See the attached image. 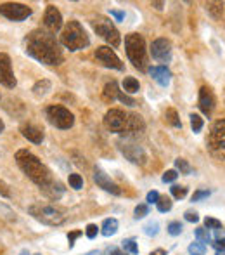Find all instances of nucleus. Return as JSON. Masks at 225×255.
I'll use <instances>...</instances> for the list:
<instances>
[{"label": "nucleus", "instance_id": "f257e3e1", "mask_svg": "<svg viewBox=\"0 0 225 255\" xmlns=\"http://www.w3.org/2000/svg\"><path fill=\"white\" fill-rule=\"evenodd\" d=\"M26 54L49 66H59L64 59L56 36L43 30H33L26 36Z\"/></svg>", "mask_w": 225, "mask_h": 255}, {"label": "nucleus", "instance_id": "f03ea898", "mask_svg": "<svg viewBox=\"0 0 225 255\" xmlns=\"http://www.w3.org/2000/svg\"><path fill=\"white\" fill-rule=\"evenodd\" d=\"M16 163H18L19 169H21L40 189H45L49 184H52L54 181H56L52 177V172L40 162L38 156L33 155L32 151L19 149L18 153H16Z\"/></svg>", "mask_w": 225, "mask_h": 255}, {"label": "nucleus", "instance_id": "7ed1b4c3", "mask_svg": "<svg viewBox=\"0 0 225 255\" xmlns=\"http://www.w3.org/2000/svg\"><path fill=\"white\" fill-rule=\"evenodd\" d=\"M104 125L111 132L125 134V136H137L146 129L142 116L133 115V113H125L122 109H109L104 115Z\"/></svg>", "mask_w": 225, "mask_h": 255}, {"label": "nucleus", "instance_id": "20e7f679", "mask_svg": "<svg viewBox=\"0 0 225 255\" xmlns=\"http://www.w3.org/2000/svg\"><path fill=\"white\" fill-rule=\"evenodd\" d=\"M61 45L75 52V50L87 49L90 45V38L78 21H68L61 32Z\"/></svg>", "mask_w": 225, "mask_h": 255}, {"label": "nucleus", "instance_id": "39448f33", "mask_svg": "<svg viewBox=\"0 0 225 255\" xmlns=\"http://www.w3.org/2000/svg\"><path fill=\"white\" fill-rule=\"evenodd\" d=\"M125 50L129 56L130 63L140 72L147 70V49H146V40L139 33H130L125 36Z\"/></svg>", "mask_w": 225, "mask_h": 255}, {"label": "nucleus", "instance_id": "423d86ee", "mask_svg": "<svg viewBox=\"0 0 225 255\" xmlns=\"http://www.w3.org/2000/svg\"><path fill=\"white\" fill-rule=\"evenodd\" d=\"M28 212L45 226H61L66 220V212L61 207L47 205V203H33L28 207Z\"/></svg>", "mask_w": 225, "mask_h": 255}, {"label": "nucleus", "instance_id": "0eeeda50", "mask_svg": "<svg viewBox=\"0 0 225 255\" xmlns=\"http://www.w3.org/2000/svg\"><path fill=\"white\" fill-rule=\"evenodd\" d=\"M208 149L218 160H225V120H217L208 134Z\"/></svg>", "mask_w": 225, "mask_h": 255}, {"label": "nucleus", "instance_id": "6e6552de", "mask_svg": "<svg viewBox=\"0 0 225 255\" xmlns=\"http://www.w3.org/2000/svg\"><path fill=\"white\" fill-rule=\"evenodd\" d=\"M90 25H92L94 32H96L102 40H106L111 47H115V49L116 47H120V43H122L120 32L116 30V26L113 25L107 18H104V16H97L96 19L90 21Z\"/></svg>", "mask_w": 225, "mask_h": 255}, {"label": "nucleus", "instance_id": "1a4fd4ad", "mask_svg": "<svg viewBox=\"0 0 225 255\" xmlns=\"http://www.w3.org/2000/svg\"><path fill=\"white\" fill-rule=\"evenodd\" d=\"M45 115H47V120L50 122V125H54L56 129H61V130L71 129L73 123H75L73 113L69 111L68 108H64V106H59V105L49 106V108L45 109Z\"/></svg>", "mask_w": 225, "mask_h": 255}, {"label": "nucleus", "instance_id": "9d476101", "mask_svg": "<svg viewBox=\"0 0 225 255\" xmlns=\"http://www.w3.org/2000/svg\"><path fill=\"white\" fill-rule=\"evenodd\" d=\"M0 14L11 21H23L32 16V9L18 2H5V4H0Z\"/></svg>", "mask_w": 225, "mask_h": 255}, {"label": "nucleus", "instance_id": "9b49d317", "mask_svg": "<svg viewBox=\"0 0 225 255\" xmlns=\"http://www.w3.org/2000/svg\"><path fill=\"white\" fill-rule=\"evenodd\" d=\"M96 59L102 66H106V68L118 70V72H123V68H125V66H123V63H122V59L116 56V52L111 49V47H97Z\"/></svg>", "mask_w": 225, "mask_h": 255}, {"label": "nucleus", "instance_id": "f8f14e48", "mask_svg": "<svg viewBox=\"0 0 225 255\" xmlns=\"http://www.w3.org/2000/svg\"><path fill=\"white\" fill-rule=\"evenodd\" d=\"M120 151L125 155L127 160H130L132 163H137V165H144V163L147 162L146 151H144L140 146H137V144L130 143V141L120 143Z\"/></svg>", "mask_w": 225, "mask_h": 255}, {"label": "nucleus", "instance_id": "ddd939ff", "mask_svg": "<svg viewBox=\"0 0 225 255\" xmlns=\"http://www.w3.org/2000/svg\"><path fill=\"white\" fill-rule=\"evenodd\" d=\"M0 83L7 89H14L16 87V76L12 72L11 58L4 52H0Z\"/></svg>", "mask_w": 225, "mask_h": 255}, {"label": "nucleus", "instance_id": "4468645a", "mask_svg": "<svg viewBox=\"0 0 225 255\" xmlns=\"http://www.w3.org/2000/svg\"><path fill=\"white\" fill-rule=\"evenodd\" d=\"M151 54L156 61L168 63L172 59V43L166 38H156L151 45Z\"/></svg>", "mask_w": 225, "mask_h": 255}, {"label": "nucleus", "instance_id": "2eb2a0df", "mask_svg": "<svg viewBox=\"0 0 225 255\" xmlns=\"http://www.w3.org/2000/svg\"><path fill=\"white\" fill-rule=\"evenodd\" d=\"M43 26H45L49 33H56L63 28V16L58 7L49 5V7L45 9V14H43Z\"/></svg>", "mask_w": 225, "mask_h": 255}, {"label": "nucleus", "instance_id": "dca6fc26", "mask_svg": "<svg viewBox=\"0 0 225 255\" xmlns=\"http://www.w3.org/2000/svg\"><path fill=\"white\" fill-rule=\"evenodd\" d=\"M94 182H96L99 187H102L104 191L111 193V194H120V193H122V189L118 187V184L113 182L111 177L107 176L104 170L97 169V167H96V170H94Z\"/></svg>", "mask_w": 225, "mask_h": 255}, {"label": "nucleus", "instance_id": "f3484780", "mask_svg": "<svg viewBox=\"0 0 225 255\" xmlns=\"http://www.w3.org/2000/svg\"><path fill=\"white\" fill-rule=\"evenodd\" d=\"M199 108L206 116H210L215 109V96L210 87H201L199 90Z\"/></svg>", "mask_w": 225, "mask_h": 255}, {"label": "nucleus", "instance_id": "a211bd4d", "mask_svg": "<svg viewBox=\"0 0 225 255\" xmlns=\"http://www.w3.org/2000/svg\"><path fill=\"white\" fill-rule=\"evenodd\" d=\"M149 75L160 83L161 87H168L170 85V80H172V73L166 66H151L149 68Z\"/></svg>", "mask_w": 225, "mask_h": 255}, {"label": "nucleus", "instance_id": "6ab92c4d", "mask_svg": "<svg viewBox=\"0 0 225 255\" xmlns=\"http://www.w3.org/2000/svg\"><path fill=\"white\" fill-rule=\"evenodd\" d=\"M21 134L26 137V139L32 141V143H35V144H42V141H43V132L35 125H23Z\"/></svg>", "mask_w": 225, "mask_h": 255}, {"label": "nucleus", "instance_id": "aec40b11", "mask_svg": "<svg viewBox=\"0 0 225 255\" xmlns=\"http://www.w3.org/2000/svg\"><path fill=\"white\" fill-rule=\"evenodd\" d=\"M118 227H120L118 220L113 219V217H109V219L104 220L102 226H100V233H102L104 236H113V234L118 233Z\"/></svg>", "mask_w": 225, "mask_h": 255}, {"label": "nucleus", "instance_id": "412c9836", "mask_svg": "<svg viewBox=\"0 0 225 255\" xmlns=\"http://www.w3.org/2000/svg\"><path fill=\"white\" fill-rule=\"evenodd\" d=\"M42 191L47 194V196L54 198V200H58V198H61L63 193H64V187H63V184L59 182V181H54L52 184H49V186H47L45 189H42Z\"/></svg>", "mask_w": 225, "mask_h": 255}, {"label": "nucleus", "instance_id": "4be33fe9", "mask_svg": "<svg viewBox=\"0 0 225 255\" xmlns=\"http://www.w3.org/2000/svg\"><path fill=\"white\" fill-rule=\"evenodd\" d=\"M118 94H120V90H118V83L113 80V82H109V83H106V87H104V90H102V97L106 101H115V99H118Z\"/></svg>", "mask_w": 225, "mask_h": 255}, {"label": "nucleus", "instance_id": "5701e85b", "mask_svg": "<svg viewBox=\"0 0 225 255\" xmlns=\"http://www.w3.org/2000/svg\"><path fill=\"white\" fill-rule=\"evenodd\" d=\"M206 11L210 12L215 19H220L222 16H224V4H222V2H208Z\"/></svg>", "mask_w": 225, "mask_h": 255}, {"label": "nucleus", "instance_id": "b1692460", "mask_svg": "<svg viewBox=\"0 0 225 255\" xmlns=\"http://www.w3.org/2000/svg\"><path fill=\"white\" fill-rule=\"evenodd\" d=\"M123 89H125L127 94H135V92H139V89H140L139 80L133 78V76H127V78L123 80Z\"/></svg>", "mask_w": 225, "mask_h": 255}, {"label": "nucleus", "instance_id": "393cba45", "mask_svg": "<svg viewBox=\"0 0 225 255\" xmlns=\"http://www.w3.org/2000/svg\"><path fill=\"white\" fill-rule=\"evenodd\" d=\"M164 118H166V122L170 123V125L177 127V129H182V122H180L179 115H177L175 109H166V113H164Z\"/></svg>", "mask_w": 225, "mask_h": 255}, {"label": "nucleus", "instance_id": "a878e982", "mask_svg": "<svg viewBox=\"0 0 225 255\" xmlns=\"http://www.w3.org/2000/svg\"><path fill=\"white\" fill-rule=\"evenodd\" d=\"M122 248L125 254H132V255H139V245L135 243V240L129 238V240L122 241Z\"/></svg>", "mask_w": 225, "mask_h": 255}, {"label": "nucleus", "instance_id": "bb28decb", "mask_svg": "<svg viewBox=\"0 0 225 255\" xmlns=\"http://www.w3.org/2000/svg\"><path fill=\"white\" fill-rule=\"evenodd\" d=\"M50 82L49 80H40V82L35 83V87H33V92H35V96H45L47 92L50 90Z\"/></svg>", "mask_w": 225, "mask_h": 255}, {"label": "nucleus", "instance_id": "cd10ccee", "mask_svg": "<svg viewBox=\"0 0 225 255\" xmlns=\"http://www.w3.org/2000/svg\"><path fill=\"white\" fill-rule=\"evenodd\" d=\"M172 205H173L172 198H168V196H160V200H158V203H156L158 210L163 214L170 212V210H172Z\"/></svg>", "mask_w": 225, "mask_h": 255}, {"label": "nucleus", "instance_id": "c85d7f7f", "mask_svg": "<svg viewBox=\"0 0 225 255\" xmlns=\"http://www.w3.org/2000/svg\"><path fill=\"white\" fill-rule=\"evenodd\" d=\"M189 118H191V129H193V132L194 134L201 132V129H203V125H204L203 118H201L199 115H196V113H193Z\"/></svg>", "mask_w": 225, "mask_h": 255}, {"label": "nucleus", "instance_id": "c756f323", "mask_svg": "<svg viewBox=\"0 0 225 255\" xmlns=\"http://www.w3.org/2000/svg\"><path fill=\"white\" fill-rule=\"evenodd\" d=\"M69 186L73 187V189H82L83 187V177L80 176V174H69V179H68Z\"/></svg>", "mask_w": 225, "mask_h": 255}, {"label": "nucleus", "instance_id": "7c9ffc66", "mask_svg": "<svg viewBox=\"0 0 225 255\" xmlns=\"http://www.w3.org/2000/svg\"><path fill=\"white\" fill-rule=\"evenodd\" d=\"M144 233H146L147 236H156V234L160 233V222H158V220L147 222L146 226H144Z\"/></svg>", "mask_w": 225, "mask_h": 255}, {"label": "nucleus", "instance_id": "2f4dec72", "mask_svg": "<svg viewBox=\"0 0 225 255\" xmlns=\"http://www.w3.org/2000/svg\"><path fill=\"white\" fill-rule=\"evenodd\" d=\"M170 193H172V196L177 198V200H182V198L187 196V187L186 186H177V184H173V186L170 187Z\"/></svg>", "mask_w": 225, "mask_h": 255}, {"label": "nucleus", "instance_id": "473e14b6", "mask_svg": "<svg viewBox=\"0 0 225 255\" xmlns=\"http://www.w3.org/2000/svg\"><path fill=\"white\" fill-rule=\"evenodd\" d=\"M175 167L180 170V174H186V176H189V174H193V167L187 163V160L184 158H177L175 160Z\"/></svg>", "mask_w": 225, "mask_h": 255}, {"label": "nucleus", "instance_id": "72a5a7b5", "mask_svg": "<svg viewBox=\"0 0 225 255\" xmlns=\"http://www.w3.org/2000/svg\"><path fill=\"white\" fill-rule=\"evenodd\" d=\"M196 238H197V241H201V243H211V236H210V233H208V229L206 227H197L196 229Z\"/></svg>", "mask_w": 225, "mask_h": 255}, {"label": "nucleus", "instance_id": "f704fd0d", "mask_svg": "<svg viewBox=\"0 0 225 255\" xmlns=\"http://www.w3.org/2000/svg\"><path fill=\"white\" fill-rule=\"evenodd\" d=\"M189 252L193 255H204L206 252V245L201 243V241H196V243H191L189 245Z\"/></svg>", "mask_w": 225, "mask_h": 255}, {"label": "nucleus", "instance_id": "c9c22d12", "mask_svg": "<svg viewBox=\"0 0 225 255\" xmlns=\"http://www.w3.org/2000/svg\"><path fill=\"white\" fill-rule=\"evenodd\" d=\"M184 226L179 222V220H173V222L168 224V233L172 234V236H179L180 233H182Z\"/></svg>", "mask_w": 225, "mask_h": 255}, {"label": "nucleus", "instance_id": "e433bc0d", "mask_svg": "<svg viewBox=\"0 0 225 255\" xmlns=\"http://www.w3.org/2000/svg\"><path fill=\"white\" fill-rule=\"evenodd\" d=\"M133 214H135V219H142V217H146L147 214H149V207L144 205V203H140V205L135 207V210H133Z\"/></svg>", "mask_w": 225, "mask_h": 255}, {"label": "nucleus", "instance_id": "4c0bfd02", "mask_svg": "<svg viewBox=\"0 0 225 255\" xmlns=\"http://www.w3.org/2000/svg\"><path fill=\"white\" fill-rule=\"evenodd\" d=\"M204 227H208V229H220L222 222L218 219H213V217H206L204 219Z\"/></svg>", "mask_w": 225, "mask_h": 255}, {"label": "nucleus", "instance_id": "58836bf2", "mask_svg": "<svg viewBox=\"0 0 225 255\" xmlns=\"http://www.w3.org/2000/svg\"><path fill=\"white\" fill-rule=\"evenodd\" d=\"M97 233H99V227L96 226V224H89L85 229V236L90 238V240H94V238L97 236Z\"/></svg>", "mask_w": 225, "mask_h": 255}, {"label": "nucleus", "instance_id": "ea45409f", "mask_svg": "<svg viewBox=\"0 0 225 255\" xmlns=\"http://www.w3.org/2000/svg\"><path fill=\"white\" fill-rule=\"evenodd\" d=\"M177 177H179L177 170H166V172L163 174V182H173Z\"/></svg>", "mask_w": 225, "mask_h": 255}, {"label": "nucleus", "instance_id": "a19ab883", "mask_svg": "<svg viewBox=\"0 0 225 255\" xmlns=\"http://www.w3.org/2000/svg\"><path fill=\"white\" fill-rule=\"evenodd\" d=\"M210 196V191L208 189H201V191H196L193 194V201H199V200H204V198Z\"/></svg>", "mask_w": 225, "mask_h": 255}, {"label": "nucleus", "instance_id": "79ce46f5", "mask_svg": "<svg viewBox=\"0 0 225 255\" xmlns=\"http://www.w3.org/2000/svg\"><path fill=\"white\" fill-rule=\"evenodd\" d=\"M184 217H186L187 222H199V216H197V212H193V210H187L184 214Z\"/></svg>", "mask_w": 225, "mask_h": 255}, {"label": "nucleus", "instance_id": "37998d69", "mask_svg": "<svg viewBox=\"0 0 225 255\" xmlns=\"http://www.w3.org/2000/svg\"><path fill=\"white\" fill-rule=\"evenodd\" d=\"M118 99L122 101V103H125V105H129V106H135L137 105L135 99H132V97H129L127 94H122V92L118 94Z\"/></svg>", "mask_w": 225, "mask_h": 255}, {"label": "nucleus", "instance_id": "c03bdc74", "mask_svg": "<svg viewBox=\"0 0 225 255\" xmlns=\"http://www.w3.org/2000/svg\"><path fill=\"white\" fill-rule=\"evenodd\" d=\"M158 200H160V193L158 191H149L147 193V203H158Z\"/></svg>", "mask_w": 225, "mask_h": 255}, {"label": "nucleus", "instance_id": "a18cd8bd", "mask_svg": "<svg viewBox=\"0 0 225 255\" xmlns=\"http://www.w3.org/2000/svg\"><path fill=\"white\" fill-rule=\"evenodd\" d=\"M78 236H82V231H73V233L68 234V241H69V248H73V245H75V240Z\"/></svg>", "mask_w": 225, "mask_h": 255}, {"label": "nucleus", "instance_id": "49530a36", "mask_svg": "<svg viewBox=\"0 0 225 255\" xmlns=\"http://www.w3.org/2000/svg\"><path fill=\"white\" fill-rule=\"evenodd\" d=\"M0 194H2V196H5V198L11 196V191H9V186L4 182V181H0Z\"/></svg>", "mask_w": 225, "mask_h": 255}, {"label": "nucleus", "instance_id": "de8ad7c7", "mask_svg": "<svg viewBox=\"0 0 225 255\" xmlns=\"http://www.w3.org/2000/svg\"><path fill=\"white\" fill-rule=\"evenodd\" d=\"M215 233V240H225V229L220 227V229H213Z\"/></svg>", "mask_w": 225, "mask_h": 255}, {"label": "nucleus", "instance_id": "09e8293b", "mask_svg": "<svg viewBox=\"0 0 225 255\" xmlns=\"http://www.w3.org/2000/svg\"><path fill=\"white\" fill-rule=\"evenodd\" d=\"M211 245H213V247L217 248V252L218 250H225V240H215Z\"/></svg>", "mask_w": 225, "mask_h": 255}, {"label": "nucleus", "instance_id": "8fccbe9b", "mask_svg": "<svg viewBox=\"0 0 225 255\" xmlns=\"http://www.w3.org/2000/svg\"><path fill=\"white\" fill-rule=\"evenodd\" d=\"M109 14L113 16V18H116V21H123V18H125V14H123L122 11H109Z\"/></svg>", "mask_w": 225, "mask_h": 255}, {"label": "nucleus", "instance_id": "3c124183", "mask_svg": "<svg viewBox=\"0 0 225 255\" xmlns=\"http://www.w3.org/2000/svg\"><path fill=\"white\" fill-rule=\"evenodd\" d=\"M109 255H127L123 250H120V248H113V250H109Z\"/></svg>", "mask_w": 225, "mask_h": 255}, {"label": "nucleus", "instance_id": "603ef678", "mask_svg": "<svg viewBox=\"0 0 225 255\" xmlns=\"http://www.w3.org/2000/svg\"><path fill=\"white\" fill-rule=\"evenodd\" d=\"M149 255H166V252L163 250V248H158V250H154V252H151Z\"/></svg>", "mask_w": 225, "mask_h": 255}, {"label": "nucleus", "instance_id": "864d4df0", "mask_svg": "<svg viewBox=\"0 0 225 255\" xmlns=\"http://www.w3.org/2000/svg\"><path fill=\"white\" fill-rule=\"evenodd\" d=\"M153 5H154L156 9H160V11L163 9V4H161V2H153Z\"/></svg>", "mask_w": 225, "mask_h": 255}, {"label": "nucleus", "instance_id": "5fc2aeb1", "mask_svg": "<svg viewBox=\"0 0 225 255\" xmlns=\"http://www.w3.org/2000/svg\"><path fill=\"white\" fill-rule=\"evenodd\" d=\"M85 255H100L97 250H92V252H89V254H85Z\"/></svg>", "mask_w": 225, "mask_h": 255}, {"label": "nucleus", "instance_id": "6e6d98bb", "mask_svg": "<svg viewBox=\"0 0 225 255\" xmlns=\"http://www.w3.org/2000/svg\"><path fill=\"white\" fill-rule=\"evenodd\" d=\"M19 255H32V254H30L28 250H21V252H19Z\"/></svg>", "mask_w": 225, "mask_h": 255}, {"label": "nucleus", "instance_id": "4d7b16f0", "mask_svg": "<svg viewBox=\"0 0 225 255\" xmlns=\"http://www.w3.org/2000/svg\"><path fill=\"white\" fill-rule=\"evenodd\" d=\"M4 132V122H2V120H0V134Z\"/></svg>", "mask_w": 225, "mask_h": 255}, {"label": "nucleus", "instance_id": "13d9d810", "mask_svg": "<svg viewBox=\"0 0 225 255\" xmlns=\"http://www.w3.org/2000/svg\"><path fill=\"white\" fill-rule=\"evenodd\" d=\"M217 255H225V250H218Z\"/></svg>", "mask_w": 225, "mask_h": 255}, {"label": "nucleus", "instance_id": "bf43d9fd", "mask_svg": "<svg viewBox=\"0 0 225 255\" xmlns=\"http://www.w3.org/2000/svg\"><path fill=\"white\" fill-rule=\"evenodd\" d=\"M36 255H40V254H36Z\"/></svg>", "mask_w": 225, "mask_h": 255}]
</instances>
